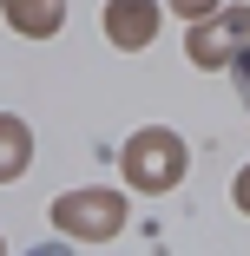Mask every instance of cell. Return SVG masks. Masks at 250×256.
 I'll list each match as a JSON object with an SVG mask.
<instances>
[{
    "label": "cell",
    "instance_id": "4",
    "mask_svg": "<svg viewBox=\"0 0 250 256\" xmlns=\"http://www.w3.org/2000/svg\"><path fill=\"white\" fill-rule=\"evenodd\" d=\"M106 33H112V46H152L158 14L145 7V0H112L106 7Z\"/></svg>",
    "mask_w": 250,
    "mask_h": 256
},
{
    "label": "cell",
    "instance_id": "6",
    "mask_svg": "<svg viewBox=\"0 0 250 256\" xmlns=\"http://www.w3.org/2000/svg\"><path fill=\"white\" fill-rule=\"evenodd\" d=\"M7 20H14L20 33L40 40V33H53V26H60V0H7Z\"/></svg>",
    "mask_w": 250,
    "mask_h": 256
},
{
    "label": "cell",
    "instance_id": "1",
    "mask_svg": "<svg viewBox=\"0 0 250 256\" xmlns=\"http://www.w3.org/2000/svg\"><path fill=\"white\" fill-rule=\"evenodd\" d=\"M125 178L138 184V190H171L178 178H184V144H178V132H138L132 144H125Z\"/></svg>",
    "mask_w": 250,
    "mask_h": 256
},
{
    "label": "cell",
    "instance_id": "9",
    "mask_svg": "<svg viewBox=\"0 0 250 256\" xmlns=\"http://www.w3.org/2000/svg\"><path fill=\"white\" fill-rule=\"evenodd\" d=\"M237 210H250V171L237 178Z\"/></svg>",
    "mask_w": 250,
    "mask_h": 256
},
{
    "label": "cell",
    "instance_id": "2",
    "mask_svg": "<svg viewBox=\"0 0 250 256\" xmlns=\"http://www.w3.org/2000/svg\"><path fill=\"white\" fill-rule=\"evenodd\" d=\"M53 224H60L66 236L106 243V236H119V224H125V197H119V190H73V197L53 204Z\"/></svg>",
    "mask_w": 250,
    "mask_h": 256
},
{
    "label": "cell",
    "instance_id": "5",
    "mask_svg": "<svg viewBox=\"0 0 250 256\" xmlns=\"http://www.w3.org/2000/svg\"><path fill=\"white\" fill-rule=\"evenodd\" d=\"M27 158H33V138H27V125L0 112V184H7V178H20V171H27Z\"/></svg>",
    "mask_w": 250,
    "mask_h": 256
},
{
    "label": "cell",
    "instance_id": "8",
    "mask_svg": "<svg viewBox=\"0 0 250 256\" xmlns=\"http://www.w3.org/2000/svg\"><path fill=\"white\" fill-rule=\"evenodd\" d=\"M237 92H243V106H250V46L237 53Z\"/></svg>",
    "mask_w": 250,
    "mask_h": 256
},
{
    "label": "cell",
    "instance_id": "3",
    "mask_svg": "<svg viewBox=\"0 0 250 256\" xmlns=\"http://www.w3.org/2000/svg\"><path fill=\"white\" fill-rule=\"evenodd\" d=\"M243 46H250V7H230V14H217L211 26L191 33V60L217 72V66H230V60L243 53Z\"/></svg>",
    "mask_w": 250,
    "mask_h": 256
},
{
    "label": "cell",
    "instance_id": "7",
    "mask_svg": "<svg viewBox=\"0 0 250 256\" xmlns=\"http://www.w3.org/2000/svg\"><path fill=\"white\" fill-rule=\"evenodd\" d=\"M171 7H178V14H184V20H204V14H211V7H217V0H171Z\"/></svg>",
    "mask_w": 250,
    "mask_h": 256
}]
</instances>
